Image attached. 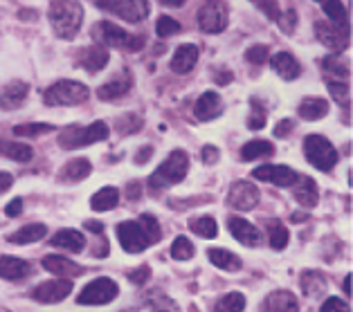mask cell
Returning a JSON list of instances; mask_svg holds the SVG:
<instances>
[{"label":"cell","instance_id":"9","mask_svg":"<svg viewBox=\"0 0 353 312\" xmlns=\"http://www.w3.org/2000/svg\"><path fill=\"white\" fill-rule=\"evenodd\" d=\"M230 23V14H228V5L223 0H210L208 5L198 10V28L205 34H221L228 28Z\"/></svg>","mask_w":353,"mask_h":312},{"label":"cell","instance_id":"50","mask_svg":"<svg viewBox=\"0 0 353 312\" xmlns=\"http://www.w3.org/2000/svg\"><path fill=\"white\" fill-rule=\"evenodd\" d=\"M149 276H151L149 265H140V267H135V270L128 272V281L135 283V285H144L146 281H149Z\"/></svg>","mask_w":353,"mask_h":312},{"label":"cell","instance_id":"47","mask_svg":"<svg viewBox=\"0 0 353 312\" xmlns=\"http://www.w3.org/2000/svg\"><path fill=\"white\" fill-rule=\"evenodd\" d=\"M329 90L333 94V99L340 101L342 106H344V103H349V85H347V81L333 79V81H329Z\"/></svg>","mask_w":353,"mask_h":312},{"label":"cell","instance_id":"52","mask_svg":"<svg viewBox=\"0 0 353 312\" xmlns=\"http://www.w3.org/2000/svg\"><path fill=\"white\" fill-rule=\"evenodd\" d=\"M219 158H221V151L216 149V146H203L201 160H203L205 164H216Z\"/></svg>","mask_w":353,"mask_h":312},{"label":"cell","instance_id":"62","mask_svg":"<svg viewBox=\"0 0 353 312\" xmlns=\"http://www.w3.org/2000/svg\"><path fill=\"white\" fill-rule=\"evenodd\" d=\"M315 3H322V0H315Z\"/></svg>","mask_w":353,"mask_h":312},{"label":"cell","instance_id":"12","mask_svg":"<svg viewBox=\"0 0 353 312\" xmlns=\"http://www.w3.org/2000/svg\"><path fill=\"white\" fill-rule=\"evenodd\" d=\"M259 194L261 191L252 185V182L239 180L230 187L228 205L236 211H250V209H254L256 202H259Z\"/></svg>","mask_w":353,"mask_h":312},{"label":"cell","instance_id":"37","mask_svg":"<svg viewBox=\"0 0 353 312\" xmlns=\"http://www.w3.org/2000/svg\"><path fill=\"white\" fill-rule=\"evenodd\" d=\"M322 3H324V12L333 25H338V28H349V16H347V10H344L342 0H322Z\"/></svg>","mask_w":353,"mask_h":312},{"label":"cell","instance_id":"22","mask_svg":"<svg viewBox=\"0 0 353 312\" xmlns=\"http://www.w3.org/2000/svg\"><path fill=\"white\" fill-rule=\"evenodd\" d=\"M295 200L306 207V209H313L320 202V189H317V182L308 176H297V187H295Z\"/></svg>","mask_w":353,"mask_h":312},{"label":"cell","instance_id":"10","mask_svg":"<svg viewBox=\"0 0 353 312\" xmlns=\"http://www.w3.org/2000/svg\"><path fill=\"white\" fill-rule=\"evenodd\" d=\"M315 37L317 41L322 43L324 48H329L333 54H340L349 48V28H338L333 23H326V21H317L315 23Z\"/></svg>","mask_w":353,"mask_h":312},{"label":"cell","instance_id":"18","mask_svg":"<svg viewBox=\"0 0 353 312\" xmlns=\"http://www.w3.org/2000/svg\"><path fill=\"white\" fill-rule=\"evenodd\" d=\"M108 50L106 48H101V45H90V48H83L81 50V54L77 56V63H79L85 72H99V70H104V67L108 65Z\"/></svg>","mask_w":353,"mask_h":312},{"label":"cell","instance_id":"25","mask_svg":"<svg viewBox=\"0 0 353 312\" xmlns=\"http://www.w3.org/2000/svg\"><path fill=\"white\" fill-rule=\"evenodd\" d=\"M270 65L283 81H292V79H297V76L301 74L299 61L292 54H288V52H277V54L270 59Z\"/></svg>","mask_w":353,"mask_h":312},{"label":"cell","instance_id":"7","mask_svg":"<svg viewBox=\"0 0 353 312\" xmlns=\"http://www.w3.org/2000/svg\"><path fill=\"white\" fill-rule=\"evenodd\" d=\"M119 294V285L110 276H99V279L90 281L85 288L77 294V303L79 306H106V303L115 301Z\"/></svg>","mask_w":353,"mask_h":312},{"label":"cell","instance_id":"44","mask_svg":"<svg viewBox=\"0 0 353 312\" xmlns=\"http://www.w3.org/2000/svg\"><path fill=\"white\" fill-rule=\"evenodd\" d=\"M156 32L160 39H169V37H176L180 32V23L176 19H171V16H162L158 19V25H156Z\"/></svg>","mask_w":353,"mask_h":312},{"label":"cell","instance_id":"28","mask_svg":"<svg viewBox=\"0 0 353 312\" xmlns=\"http://www.w3.org/2000/svg\"><path fill=\"white\" fill-rule=\"evenodd\" d=\"M48 233V227L41 222H32V225H25V227H21L19 231L10 233V242H14V245H30V242H39L41 238H46Z\"/></svg>","mask_w":353,"mask_h":312},{"label":"cell","instance_id":"59","mask_svg":"<svg viewBox=\"0 0 353 312\" xmlns=\"http://www.w3.org/2000/svg\"><path fill=\"white\" fill-rule=\"evenodd\" d=\"M162 5H167V7H183L187 0H160Z\"/></svg>","mask_w":353,"mask_h":312},{"label":"cell","instance_id":"3","mask_svg":"<svg viewBox=\"0 0 353 312\" xmlns=\"http://www.w3.org/2000/svg\"><path fill=\"white\" fill-rule=\"evenodd\" d=\"M110 128L106 121H92L90 126H68L59 133V146L65 151L83 149V146L108 140Z\"/></svg>","mask_w":353,"mask_h":312},{"label":"cell","instance_id":"6","mask_svg":"<svg viewBox=\"0 0 353 312\" xmlns=\"http://www.w3.org/2000/svg\"><path fill=\"white\" fill-rule=\"evenodd\" d=\"M99 10L110 12L117 19H122L126 23H142L144 19H149L151 14V3L149 0H92Z\"/></svg>","mask_w":353,"mask_h":312},{"label":"cell","instance_id":"4","mask_svg":"<svg viewBox=\"0 0 353 312\" xmlns=\"http://www.w3.org/2000/svg\"><path fill=\"white\" fill-rule=\"evenodd\" d=\"M187 171H189V155L185 151L176 149V151H171L169 158L151 173L149 187H153V189L174 187V185H178V182L185 180Z\"/></svg>","mask_w":353,"mask_h":312},{"label":"cell","instance_id":"48","mask_svg":"<svg viewBox=\"0 0 353 312\" xmlns=\"http://www.w3.org/2000/svg\"><path fill=\"white\" fill-rule=\"evenodd\" d=\"M250 3H254L259 10L268 16L270 21H277L281 19V12H279V3L277 0H250Z\"/></svg>","mask_w":353,"mask_h":312},{"label":"cell","instance_id":"42","mask_svg":"<svg viewBox=\"0 0 353 312\" xmlns=\"http://www.w3.org/2000/svg\"><path fill=\"white\" fill-rule=\"evenodd\" d=\"M137 222H140V227L144 229L146 238H149V245H156V242L162 238V229H160V225L156 220V216L144 214V216H140V218H137Z\"/></svg>","mask_w":353,"mask_h":312},{"label":"cell","instance_id":"21","mask_svg":"<svg viewBox=\"0 0 353 312\" xmlns=\"http://www.w3.org/2000/svg\"><path fill=\"white\" fill-rule=\"evenodd\" d=\"M261 312H299V301L292 292L279 290L265 297Z\"/></svg>","mask_w":353,"mask_h":312},{"label":"cell","instance_id":"24","mask_svg":"<svg viewBox=\"0 0 353 312\" xmlns=\"http://www.w3.org/2000/svg\"><path fill=\"white\" fill-rule=\"evenodd\" d=\"M30 85L25 81H12L5 85V90L0 92V108L3 110H16L23 106V101L28 99Z\"/></svg>","mask_w":353,"mask_h":312},{"label":"cell","instance_id":"26","mask_svg":"<svg viewBox=\"0 0 353 312\" xmlns=\"http://www.w3.org/2000/svg\"><path fill=\"white\" fill-rule=\"evenodd\" d=\"M41 265L46 267V270L50 274H57L59 279H63V276H77V274H81L83 270L79 265H74L70 258H65V256H59V254H48V256H43V261Z\"/></svg>","mask_w":353,"mask_h":312},{"label":"cell","instance_id":"61","mask_svg":"<svg viewBox=\"0 0 353 312\" xmlns=\"http://www.w3.org/2000/svg\"><path fill=\"white\" fill-rule=\"evenodd\" d=\"M342 288H344V292H347V297H349V294H351V274H347V279H344Z\"/></svg>","mask_w":353,"mask_h":312},{"label":"cell","instance_id":"17","mask_svg":"<svg viewBox=\"0 0 353 312\" xmlns=\"http://www.w3.org/2000/svg\"><path fill=\"white\" fill-rule=\"evenodd\" d=\"M198 56H201V50H198L194 43H185L174 52V59H171V72L176 74H189L198 63Z\"/></svg>","mask_w":353,"mask_h":312},{"label":"cell","instance_id":"57","mask_svg":"<svg viewBox=\"0 0 353 312\" xmlns=\"http://www.w3.org/2000/svg\"><path fill=\"white\" fill-rule=\"evenodd\" d=\"M83 227H85V229H90L92 233H101V231H104V225H101L99 220H85Z\"/></svg>","mask_w":353,"mask_h":312},{"label":"cell","instance_id":"5","mask_svg":"<svg viewBox=\"0 0 353 312\" xmlns=\"http://www.w3.org/2000/svg\"><path fill=\"white\" fill-rule=\"evenodd\" d=\"M88 97H90L88 85L72 79H59L43 92L46 106H79V103L88 101Z\"/></svg>","mask_w":353,"mask_h":312},{"label":"cell","instance_id":"11","mask_svg":"<svg viewBox=\"0 0 353 312\" xmlns=\"http://www.w3.org/2000/svg\"><path fill=\"white\" fill-rule=\"evenodd\" d=\"M117 240L128 254H142L149 247V238H146L144 229L137 220H124L117 225Z\"/></svg>","mask_w":353,"mask_h":312},{"label":"cell","instance_id":"51","mask_svg":"<svg viewBox=\"0 0 353 312\" xmlns=\"http://www.w3.org/2000/svg\"><path fill=\"white\" fill-rule=\"evenodd\" d=\"M292 128H295V121L292 119H281L277 126H274V137H288L292 133Z\"/></svg>","mask_w":353,"mask_h":312},{"label":"cell","instance_id":"41","mask_svg":"<svg viewBox=\"0 0 353 312\" xmlns=\"http://www.w3.org/2000/svg\"><path fill=\"white\" fill-rule=\"evenodd\" d=\"M268 227H270V247L272 249H277V252H281V249H286L288 245V240H290V231L283 227V225L279 220H274V222H268Z\"/></svg>","mask_w":353,"mask_h":312},{"label":"cell","instance_id":"32","mask_svg":"<svg viewBox=\"0 0 353 312\" xmlns=\"http://www.w3.org/2000/svg\"><path fill=\"white\" fill-rule=\"evenodd\" d=\"M274 155V144L268 140H252L243 144L241 149V162H252V160H261V158H270Z\"/></svg>","mask_w":353,"mask_h":312},{"label":"cell","instance_id":"30","mask_svg":"<svg viewBox=\"0 0 353 312\" xmlns=\"http://www.w3.org/2000/svg\"><path fill=\"white\" fill-rule=\"evenodd\" d=\"M210 261L212 265H216L219 270H225V272H239L243 263H241V258L236 254H232L230 249H223V247H212L210 252Z\"/></svg>","mask_w":353,"mask_h":312},{"label":"cell","instance_id":"13","mask_svg":"<svg viewBox=\"0 0 353 312\" xmlns=\"http://www.w3.org/2000/svg\"><path fill=\"white\" fill-rule=\"evenodd\" d=\"M70 292H72V283L68 279H52V281L39 283L37 288L32 290V299L39 303H46V306H52V303L63 301Z\"/></svg>","mask_w":353,"mask_h":312},{"label":"cell","instance_id":"1","mask_svg":"<svg viewBox=\"0 0 353 312\" xmlns=\"http://www.w3.org/2000/svg\"><path fill=\"white\" fill-rule=\"evenodd\" d=\"M48 19L59 39L72 41L81 30L83 7L79 0H50Z\"/></svg>","mask_w":353,"mask_h":312},{"label":"cell","instance_id":"29","mask_svg":"<svg viewBox=\"0 0 353 312\" xmlns=\"http://www.w3.org/2000/svg\"><path fill=\"white\" fill-rule=\"evenodd\" d=\"M297 115L301 119H308V121H317L329 115V101L322 99V97H311V99H304L299 103L297 108Z\"/></svg>","mask_w":353,"mask_h":312},{"label":"cell","instance_id":"19","mask_svg":"<svg viewBox=\"0 0 353 312\" xmlns=\"http://www.w3.org/2000/svg\"><path fill=\"white\" fill-rule=\"evenodd\" d=\"M221 112H223V101L214 90L203 92L194 106V115L198 121H212V119H216Z\"/></svg>","mask_w":353,"mask_h":312},{"label":"cell","instance_id":"2","mask_svg":"<svg viewBox=\"0 0 353 312\" xmlns=\"http://www.w3.org/2000/svg\"><path fill=\"white\" fill-rule=\"evenodd\" d=\"M92 39L101 48L126 50V52H140L144 48V37H133L131 32L122 30L119 25L110 21H99L92 25Z\"/></svg>","mask_w":353,"mask_h":312},{"label":"cell","instance_id":"55","mask_svg":"<svg viewBox=\"0 0 353 312\" xmlns=\"http://www.w3.org/2000/svg\"><path fill=\"white\" fill-rule=\"evenodd\" d=\"M277 21H281V28H283V32H292V28H295V23H297V16H295V12L292 10H288L286 12V19H277Z\"/></svg>","mask_w":353,"mask_h":312},{"label":"cell","instance_id":"20","mask_svg":"<svg viewBox=\"0 0 353 312\" xmlns=\"http://www.w3.org/2000/svg\"><path fill=\"white\" fill-rule=\"evenodd\" d=\"M32 274V265L19 256H0V279L5 281H21Z\"/></svg>","mask_w":353,"mask_h":312},{"label":"cell","instance_id":"60","mask_svg":"<svg viewBox=\"0 0 353 312\" xmlns=\"http://www.w3.org/2000/svg\"><path fill=\"white\" fill-rule=\"evenodd\" d=\"M216 81H219V83H230V81H232V74H230V72L216 74Z\"/></svg>","mask_w":353,"mask_h":312},{"label":"cell","instance_id":"38","mask_svg":"<svg viewBox=\"0 0 353 312\" xmlns=\"http://www.w3.org/2000/svg\"><path fill=\"white\" fill-rule=\"evenodd\" d=\"M322 65H324V70L329 72L331 76H338L340 81L344 79H349V65L344 63V59L340 54H331V56H326L322 61Z\"/></svg>","mask_w":353,"mask_h":312},{"label":"cell","instance_id":"33","mask_svg":"<svg viewBox=\"0 0 353 312\" xmlns=\"http://www.w3.org/2000/svg\"><path fill=\"white\" fill-rule=\"evenodd\" d=\"M119 202V191L115 187H101L97 194L90 198V207L94 211H110Z\"/></svg>","mask_w":353,"mask_h":312},{"label":"cell","instance_id":"36","mask_svg":"<svg viewBox=\"0 0 353 312\" xmlns=\"http://www.w3.org/2000/svg\"><path fill=\"white\" fill-rule=\"evenodd\" d=\"M189 229H192L196 236L201 238H216L219 233V225L212 216H201V218H192L189 220Z\"/></svg>","mask_w":353,"mask_h":312},{"label":"cell","instance_id":"46","mask_svg":"<svg viewBox=\"0 0 353 312\" xmlns=\"http://www.w3.org/2000/svg\"><path fill=\"white\" fill-rule=\"evenodd\" d=\"M270 56V50L268 45H252L248 52H245V61L248 63H252V65H261L265 63Z\"/></svg>","mask_w":353,"mask_h":312},{"label":"cell","instance_id":"53","mask_svg":"<svg viewBox=\"0 0 353 312\" xmlns=\"http://www.w3.org/2000/svg\"><path fill=\"white\" fill-rule=\"evenodd\" d=\"M23 211V198H14V200L5 207V214L10 216V218H16V216H21Z\"/></svg>","mask_w":353,"mask_h":312},{"label":"cell","instance_id":"34","mask_svg":"<svg viewBox=\"0 0 353 312\" xmlns=\"http://www.w3.org/2000/svg\"><path fill=\"white\" fill-rule=\"evenodd\" d=\"M301 290H304L306 297H320V294L326 290L324 274L317 270H306L301 274Z\"/></svg>","mask_w":353,"mask_h":312},{"label":"cell","instance_id":"14","mask_svg":"<svg viewBox=\"0 0 353 312\" xmlns=\"http://www.w3.org/2000/svg\"><path fill=\"white\" fill-rule=\"evenodd\" d=\"M252 176L261 182H270L274 187H292L299 173L290 167H283V164H263V167H256L252 171Z\"/></svg>","mask_w":353,"mask_h":312},{"label":"cell","instance_id":"49","mask_svg":"<svg viewBox=\"0 0 353 312\" xmlns=\"http://www.w3.org/2000/svg\"><path fill=\"white\" fill-rule=\"evenodd\" d=\"M320 312H351V310H349V303L347 301H342L338 297H329V299L322 303Z\"/></svg>","mask_w":353,"mask_h":312},{"label":"cell","instance_id":"40","mask_svg":"<svg viewBox=\"0 0 353 312\" xmlns=\"http://www.w3.org/2000/svg\"><path fill=\"white\" fill-rule=\"evenodd\" d=\"M194 254H196V247L187 236H178L171 242V256H174L176 261H189V258H194Z\"/></svg>","mask_w":353,"mask_h":312},{"label":"cell","instance_id":"39","mask_svg":"<svg viewBox=\"0 0 353 312\" xmlns=\"http://www.w3.org/2000/svg\"><path fill=\"white\" fill-rule=\"evenodd\" d=\"M144 121L140 115H133V112H128V115H122L117 121H115V131L119 135H133L137 131H142Z\"/></svg>","mask_w":353,"mask_h":312},{"label":"cell","instance_id":"56","mask_svg":"<svg viewBox=\"0 0 353 312\" xmlns=\"http://www.w3.org/2000/svg\"><path fill=\"white\" fill-rule=\"evenodd\" d=\"M14 185V176L12 173H7V171H0V194H5V191H10Z\"/></svg>","mask_w":353,"mask_h":312},{"label":"cell","instance_id":"31","mask_svg":"<svg viewBox=\"0 0 353 312\" xmlns=\"http://www.w3.org/2000/svg\"><path fill=\"white\" fill-rule=\"evenodd\" d=\"M0 155L10 158L12 162H32L34 149L30 144L14 142V140H0Z\"/></svg>","mask_w":353,"mask_h":312},{"label":"cell","instance_id":"54","mask_svg":"<svg viewBox=\"0 0 353 312\" xmlns=\"http://www.w3.org/2000/svg\"><path fill=\"white\" fill-rule=\"evenodd\" d=\"M151 155H153V146H142V149L135 153V164H140L142 167V164H146L151 160Z\"/></svg>","mask_w":353,"mask_h":312},{"label":"cell","instance_id":"35","mask_svg":"<svg viewBox=\"0 0 353 312\" xmlns=\"http://www.w3.org/2000/svg\"><path fill=\"white\" fill-rule=\"evenodd\" d=\"M245 297L241 292H228L214 303V312H243Z\"/></svg>","mask_w":353,"mask_h":312},{"label":"cell","instance_id":"15","mask_svg":"<svg viewBox=\"0 0 353 312\" xmlns=\"http://www.w3.org/2000/svg\"><path fill=\"white\" fill-rule=\"evenodd\" d=\"M228 227H230V233L232 238L239 240L241 245L245 247H259L261 245V231L254 227L252 222H248L245 218H239V216H232V218L228 220Z\"/></svg>","mask_w":353,"mask_h":312},{"label":"cell","instance_id":"23","mask_svg":"<svg viewBox=\"0 0 353 312\" xmlns=\"http://www.w3.org/2000/svg\"><path fill=\"white\" fill-rule=\"evenodd\" d=\"M92 171V164L90 160L85 158H77V160H70L65 164V167L59 171V182H63V185H77V182H83L85 178L90 176Z\"/></svg>","mask_w":353,"mask_h":312},{"label":"cell","instance_id":"8","mask_svg":"<svg viewBox=\"0 0 353 312\" xmlns=\"http://www.w3.org/2000/svg\"><path fill=\"white\" fill-rule=\"evenodd\" d=\"M304 153L317 171H331L340 160L335 146L322 135H308L304 140Z\"/></svg>","mask_w":353,"mask_h":312},{"label":"cell","instance_id":"45","mask_svg":"<svg viewBox=\"0 0 353 312\" xmlns=\"http://www.w3.org/2000/svg\"><path fill=\"white\" fill-rule=\"evenodd\" d=\"M263 126H265V108L259 101L252 99V112L248 117V128L250 131H261Z\"/></svg>","mask_w":353,"mask_h":312},{"label":"cell","instance_id":"27","mask_svg":"<svg viewBox=\"0 0 353 312\" xmlns=\"http://www.w3.org/2000/svg\"><path fill=\"white\" fill-rule=\"evenodd\" d=\"M52 247L79 254V252H83V247H85V236L81 231H77V229H61V231L54 233Z\"/></svg>","mask_w":353,"mask_h":312},{"label":"cell","instance_id":"58","mask_svg":"<svg viewBox=\"0 0 353 312\" xmlns=\"http://www.w3.org/2000/svg\"><path fill=\"white\" fill-rule=\"evenodd\" d=\"M128 198H133V200H137L140 198V185H128Z\"/></svg>","mask_w":353,"mask_h":312},{"label":"cell","instance_id":"16","mask_svg":"<svg viewBox=\"0 0 353 312\" xmlns=\"http://www.w3.org/2000/svg\"><path fill=\"white\" fill-rule=\"evenodd\" d=\"M131 88H133V72L128 70V67H124L117 76H113V79L106 81L104 85H99L97 97L101 101H113V99L124 97Z\"/></svg>","mask_w":353,"mask_h":312},{"label":"cell","instance_id":"43","mask_svg":"<svg viewBox=\"0 0 353 312\" xmlns=\"http://www.w3.org/2000/svg\"><path fill=\"white\" fill-rule=\"evenodd\" d=\"M54 126L52 124H21V126H14V135L16 137H39V135H46V133H52Z\"/></svg>","mask_w":353,"mask_h":312}]
</instances>
